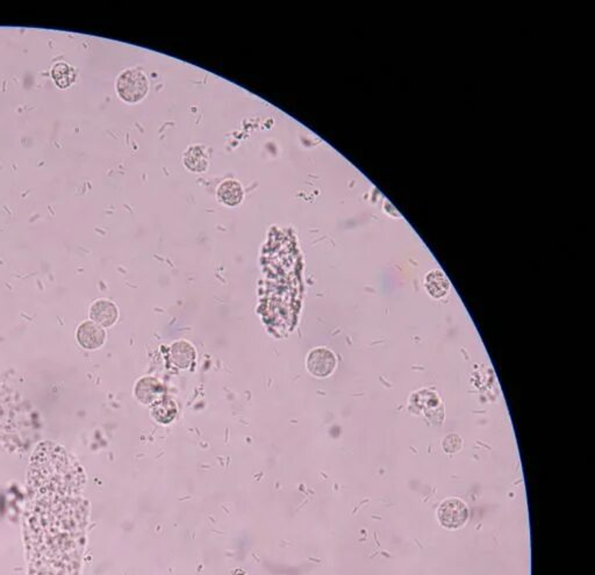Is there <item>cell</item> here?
<instances>
[{"mask_svg":"<svg viewBox=\"0 0 595 575\" xmlns=\"http://www.w3.org/2000/svg\"><path fill=\"white\" fill-rule=\"evenodd\" d=\"M51 77L61 88H67L76 79V71L67 63H57L51 70Z\"/></svg>","mask_w":595,"mask_h":575,"instance_id":"7c38bea8","label":"cell"},{"mask_svg":"<svg viewBox=\"0 0 595 575\" xmlns=\"http://www.w3.org/2000/svg\"><path fill=\"white\" fill-rule=\"evenodd\" d=\"M184 165L193 172H204L208 168L209 159L207 152L201 145H192L184 154Z\"/></svg>","mask_w":595,"mask_h":575,"instance_id":"ba28073f","label":"cell"},{"mask_svg":"<svg viewBox=\"0 0 595 575\" xmlns=\"http://www.w3.org/2000/svg\"><path fill=\"white\" fill-rule=\"evenodd\" d=\"M338 360L334 353L324 348L310 351L307 357V369L317 378H326L334 372Z\"/></svg>","mask_w":595,"mask_h":575,"instance_id":"3957f363","label":"cell"},{"mask_svg":"<svg viewBox=\"0 0 595 575\" xmlns=\"http://www.w3.org/2000/svg\"><path fill=\"white\" fill-rule=\"evenodd\" d=\"M90 316L97 325L111 327L118 320V308L109 301L99 300L92 306Z\"/></svg>","mask_w":595,"mask_h":575,"instance_id":"52a82bcc","label":"cell"},{"mask_svg":"<svg viewBox=\"0 0 595 575\" xmlns=\"http://www.w3.org/2000/svg\"><path fill=\"white\" fill-rule=\"evenodd\" d=\"M77 339L85 349H98L105 342V332L95 322H85L78 328Z\"/></svg>","mask_w":595,"mask_h":575,"instance_id":"277c9868","label":"cell"},{"mask_svg":"<svg viewBox=\"0 0 595 575\" xmlns=\"http://www.w3.org/2000/svg\"><path fill=\"white\" fill-rule=\"evenodd\" d=\"M426 289L433 298H443L450 290V282L440 270L430 271L426 277Z\"/></svg>","mask_w":595,"mask_h":575,"instance_id":"30bf717a","label":"cell"},{"mask_svg":"<svg viewBox=\"0 0 595 575\" xmlns=\"http://www.w3.org/2000/svg\"><path fill=\"white\" fill-rule=\"evenodd\" d=\"M162 394V385L154 378H142L135 386V396L143 405L157 403V400Z\"/></svg>","mask_w":595,"mask_h":575,"instance_id":"8992f818","label":"cell"},{"mask_svg":"<svg viewBox=\"0 0 595 575\" xmlns=\"http://www.w3.org/2000/svg\"><path fill=\"white\" fill-rule=\"evenodd\" d=\"M438 519L447 529H458L468 519V509L464 502L456 499L444 501L438 508Z\"/></svg>","mask_w":595,"mask_h":575,"instance_id":"7a4b0ae2","label":"cell"},{"mask_svg":"<svg viewBox=\"0 0 595 575\" xmlns=\"http://www.w3.org/2000/svg\"><path fill=\"white\" fill-rule=\"evenodd\" d=\"M219 202L229 207H236L240 205L244 198V187L240 181L235 179L223 180L219 185L218 191Z\"/></svg>","mask_w":595,"mask_h":575,"instance_id":"5b68a950","label":"cell"},{"mask_svg":"<svg viewBox=\"0 0 595 575\" xmlns=\"http://www.w3.org/2000/svg\"><path fill=\"white\" fill-rule=\"evenodd\" d=\"M152 415L159 423H170L175 420L177 415L176 403L170 399L157 401L152 407Z\"/></svg>","mask_w":595,"mask_h":575,"instance_id":"8fae6325","label":"cell"},{"mask_svg":"<svg viewBox=\"0 0 595 575\" xmlns=\"http://www.w3.org/2000/svg\"><path fill=\"white\" fill-rule=\"evenodd\" d=\"M149 81L138 69H127L116 79V92L128 104H136L148 95Z\"/></svg>","mask_w":595,"mask_h":575,"instance_id":"6da1fadb","label":"cell"},{"mask_svg":"<svg viewBox=\"0 0 595 575\" xmlns=\"http://www.w3.org/2000/svg\"><path fill=\"white\" fill-rule=\"evenodd\" d=\"M171 360L180 369H189L196 359V351L190 343L180 341L171 346Z\"/></svg>","mask_w":595,"mask_h":575,"instance_id":"9c48e42d","label":"cell"},{"mask_svg":"<svg viewBox=\"0 0 595 575\" xmlns=\"http://www.w3.org/2000/svg\"><path fill=\"white\" fill-rule=\"evenodd\" d=\"M443 448L445 450V452H449V453H454V452H457L459 448H461V438L456 436V435H450V436H447L443 442Z\"/></svg>","mask_w":595,"mask_h":575,"instance_id":"4fadbf2b","label":"cell"}]
</instances>
